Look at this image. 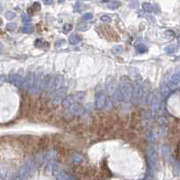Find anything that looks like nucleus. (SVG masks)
<instances>
[{"mask_svg":"<svg viewBox=\"0 0 180 180\" xmlns=\"http://www.w3.org/2000/svg\"><path fill=\"white\" fill-rule=\"evenodd\" d=\"M8 80L11 82L14 86H17V87H21L22 86L23 79L18 74H11V75H9L8 76Z\"/></svg>","mask_w":180,"mask_h":180,"instance_id":"obj_11","label":"nucleus"},{"mask_svg":"<svg viewBox=\"0 0 180 180\" xmlns=\"http://www.w3.org/2000/svg\"><path fill=\"white\" fill-rule=\"evenodd\" d=\"M162 155H163L164 159L167 160H169L171 159V156H172L171 149L168 145H165L162 147Z\"/></svg>","mask_w":180,"mask_h":180,"instance_id":"obj_16","label":"nucleus"},{"mask_svg":"<svg viewBox=\"0 0 180 180\" xmlns=\"http://www.w3.org/2000/svg\"><path fill=\"white\" fill-rule=\"evenodd\" d=\"M82 5L80 3H77L76 5H75V9L77 10V11H81L82 8H81Z\"/></svg>","mask_w":180,"mask_h":180,"instance_id":"obj_39","label":"nucleus"},{"mask_svg":"<svg viewBox=\"0 0 180 180\" xmlns=\"http://www.w3.org/2000/svg\"><path fill=\"white\" fill-rule=\"evenodd\" d=\"M142 9L145 11V12H148V13H151L153 11V6L151 4L149 3H143L142 4Z\"/></svg>","mask_w":180,"mask_h":180,"instance_id":"obj_20","label":"nucleus"},{"mask_svg":"<svg viewBox=\"0 0 180 180\" xmlns=\"http://www.w3.org/2000/svg\"><path fill=\"white\" fill-rule=\"evenodd\" d=\"M16 14L14 13V12H12V11H8L6 14V17L8 19V20H12V19H14L15 17H16Z\"/></svg>","mask_w":180,"mask_h":180,"instance_id":"obj_29","label":"nucleus"},{"mask_svg":"<svg viewBox=\"0 0 180 180\" xmlns=\"http://www.w3.org/2000/svg\"><path fill=\"white\" fill-rule=\"evenodd\" d=\"M71 29H72V25L71 24H66L65 25L63 26V31H64V33H68V32H70L71 31Z\"/></svg>","mask_w":180,"mask_h":180,"instance_id":"obj_33","label":"nucleus"},{"mask_svg":"<svg viewBox=\"0 0 180 180\" xmlns=\"http://www.w3.org/2000/svg\"><path fill=\"white\" fill-rule=\"evenodd\" d=\"M33 8H34V10H40V9H41V5H40L39 3L35 2V3L33 4Z\"/></svg>","mask_w":180,"mask_h":180,"instance_id":"obj_38","label":"nucleus"},{"mask_svg":"<svg viewBox=\"0 0 180 180\" xmlns=\"http://www.w3.org/2000/svg\"><path fill=\"white\" fill-rule=\"evenodd\" d=\"M33 80H34V74L33 73H29L24 79H23V83H22V87L25 90H30L32 89L33 86Z\"/></svg>","mask_w":180,"mask_h":180,"instance_id":"obj_9","label":"nucleus"},{"mask_svg":"<svg viewBox=\"0 0 180 180\" xmlns=\"http://www.w3.org/2000/svg\"><path fill=\"white\" fill-rule=\"evenodd\" d=\"M143 97V86L141 80H136L134 85L132 86V96L131 98L133 99L134 103H139Z\"/></svg>","mask_w":180,"mask_h":180,"instance_id":"obj_3","label":"nucleus"},{"mask_svg":"<svg viewBox=\"0 0 180 180\" xmlns=\"http://www.w3.org/2000/svg\"><path fill=\"white\" fill-rule=\"evenodd\" d=\"M136 49L140 52V53H144L148 50L147 47L144 44H137L136 45Z\"/></svg>","mask_w":180,"mask_h":180,"instance_id":"obj_25","label":"nucleus"},{"mask_svg":"<svg viewBox=\"0 0 180 180\" xmlns=\"http://www.w3.org/2000/svg\"><path fill=\"white\" fill-rule=\"evenodd\" d=\"M121 6V3L119 1H111L109 4H108V7L110 9H116L118 8L119 6Z\"/></svg>","mask_w":180,"mask_h":180,"instance_id":"obj_22","label":"nucleus"},{"mask_svg":"<svg viewBox=\"0 0 180 180\" xmlns=\"http://www.w3.org/2000/svg\"><path fill=\"white\" fill-rule=\"evenodd\" d=\"M17 25L16 23H9V24H6V29L10 32H14L17 29Z\"/></svg>","mask_w":180,"mask_h":180,"instance_id":"obj_26","label":"nucleus"},{"mask_svg":"<svg viewBox=\"0 0 180 180\" xmlns=\"http://www.w3.org/2000/svg\"><path fill=\"white\" fill-rule=\"evenodd\" d=\"M148 163L150 169H156L158 165V152L153 146H150L147 149Z\"/></svg>","mask_w":180,"mask_h":180,"instance_id":"obj_4","label":"nucleus"},{"mask_svg":"<svg viewBox=\"0 0 180 180\" xmlns=\"http://www.w3.org/2000/svg\"><path fill=\"white\" fill-rule=\"evenodd\" d=\"M62 107L64 108V109H68V108H69L72 105H73V103H74V97L73 96H68L67 97L62 100Z\"/></svg>","mask_w":180,"mask_h":180,"instance_id":"obj_15","label":"nucleus"},{"mask_svg":"<svg viewBox=\"0 0 180 180\" xmlns=\"http://www.w3.org/2000/svg\"><path fill=\"white\" fill-rule=\"evenodd\" d=\"M179 84H180V76L179 74H174L171 79H170V81H169V87L170 89H177L179 87Z\"/></svg>","mask_w":180,"mask_h":180,"instance_id":"obj_12","label":"nucleus"},{"mask_svg":"<svg viewBox=\"0 0 180 180\" xmlns=\"http://www.w3.org/2000/svg\"><path fill=\"white\" fill-rule=\"evenodd\" d=\"M101 21H103L105 23H110V22H112V18L109 16H103V17H101Z\"/></svg>","mask_w":180,"mask_h":180,"instance_id":"obj_35","label":"nucleus"},{"mask_svg":"<svg viewBox=\"0 0 180 180\" xmlns=\"http://www.w3.org/2000/svg\"><path fill=\"white\" fill-rule=\"evenodd\" d=\"M46 172L50 175V176H53V177H57L61 172V165L57 162H51L50 163L48 166H47V168H46Z\"/></svg>","mask_w":180,"mask_h":180,"instance_id":"obj_7","label":"nucleus"},{"mask_svg":"<svg viewBox=\"0 0 180 180\" xmlns=\"http://www.w3.org/2000/svg\"><path fill=\"white\" fill-rule=\"evenodd\" d=\"M63 76L61 74H57L54 77L50 78V79L49 86H48V89L50 92H54L57 91L58 89H60L62 86L63 84Z\"/></svg>","mask_w":180,"mask_h":180,"instance_id":"obj_5","label":"nucleus"},{"mask_svg":"<svg viewBox=\"0 0 180 180\" xmlns=\"http://www.w3.org/2000/svg\"><path fill=\"white\" fill-rule=\"evenodd\" d=\"M61 1H63V0H61Z\"/></svg>","mask_w":180,"mask_h":180,"instance_id":"obj_46","label":"nucleus"},{"mask_svg":"<svg viewBox=\"0 0 180 180\" xmlns=\"http://www.w3.org/2000/svg\"><path fill=\"white\" fill-rule=\"evenodd\" d=\"M43 1V3L45 4V5H50V4H52V2H53V0H42Z\"/></svg>","mask_w":180,"mask_h":180,"instance_id":"obj_41","label":"nucleus"},{"mask_svg":"<svg viewBox=\"0 0 180 180\" xmlns=\"http://www.w3.org/2000/svg\"><path fill=\"white\" fill-rule=\"evenodd\" d=\"M80 40H81V38L79 36V35H77V34H74V35H71L70 37H69V42L71 43V44H77V43H79V42H80Z\"/></svg>","mask_w":180,"mask_h":180,"instance_id":"obj_19","label":"nucleus"},{"mask_svg":"<svg viewBox=\"0 0 180 180\" xmlns=\"http://www.w3.org/2000/svg\"><path fill=\"white\" fill-rule=\"evenodd\" d=\"M35 168V161L29 160L24 165H23L19 170V180H28L30 176L33 173Z\"/></svg>","mask_w":180,"mask_h":180,"instance_id":"obj_2","label":"nucleus"},{"mask_svg":"<svg viewBox=\"0 0 180 180\" xmlns=\"http://www.w3.org/2000/svg\"><path fill=\"white\" fill-rule=\"evenodd\" d=\"M113 96H115L114 98H115V102H122V101H123V97H122L121 92H120L119 89H116V90H115V92L114 93Z\"/></svg>","mask_w":180,"mask_h":180,"instance_id":"obj_21","label":"nucleus"},{"mask_svg":"<svg viewBox=\"0 0 180 180\" xmlns=\"http://www.w3.org/2000/svg\"><path fill=\"white\" fill-rule=\"evenodd\" d=\"M102 2H105V1H109V0H101Z\"/></svg>","mask_w":180,"mask_h":180,"instance_id":"obj_45","label":"nucleus"},{"mask_svg":"<svg viewBox=\"0 0 180 180\" xmlns=\"http://www.w3.org/2000/svg\"><path fill=\"white\" fill-rule=\"evenodd\" d=\"M67 176H66L65 173H63V172H61L58 176H57V178L56 180H66L67 179Z\"/></svg>","mask_w":180,"mask_h":180,"instance_id":"obj_34","label":"nucleus"},{"mask_svg":"<svg viewBox=\"0 0 180 180\" xmlns=\"http://www.w3.org/2000/svg\"><path fill=\"white\" fill-rule=\"evenodd\" d=\"M22 31H23V33H32L33 31V25H31V24H26V25H24V26L23 27Z\"/></svg>","mask_w":180,"mask_h":180,"instance_id":"obj_23","label":"nucleus"},{"mask_svg":"<svg viewBox=\"0 0 180 180\" xmlns=\"http://www.w3.org/2000/svg\"><path fill=\"white\" fill-rule=\"evenodd\" d=\"M88 27H89V26H88V25H87L86 24H83V23H82V24H79V25L78 26V29H79V31H82V32H84V31H86V29H87Z\"/></svg>","mask_w":180,"mask_h":180,"instance_id":"obj_31","label":"nucleus"},{"mask_svg":"<svg viewBox=\"0 0 180 180\" xmlns=\"http://www.w3.org/2000/svg\"><path fill=\"white\" fill-rule=\"evenodd\" d=\"M123 47L122 46V45H116L115 46L113 49H112V51L115 53V54H118V53H121V52H123Z\"/></svg>","mask_w":180,"mask_h":180,"instance_id":"obj_27","label":"nucleus"},{"mask_svg":"<svg viewBox=\"0 0 180 180\" xmlns=\"http://www.w3.org/2000/svg\"><path fill=\"white\" fill-rule=\"evenodd\" d=\"M2 9H3V7H2V5L0 4V12H2Z\"/></svg>","mask_w":180,"mask_h":180,"instance_id":"obj_44","label":"nucleus"},{"mask_svg":"<svg viewBox=\"0 0 180 180\" xmlns=\"http://www.w3.org/2000/svg\"><path fill=\"white\" fill-rule=\"evenodd\" d=\"M42 73H38L36 76H34V80H33V86H32V93L37 94L40 92L42 89Z\"/></svg>","mask_w":180,"mask_h":180,"instance_id":"obj_8","label":"nucleus"},{"mask_svg":"<svg viewBox=\"0 0 180 180\" xmlns=\"http://www.w3.org/2000/svg\"><path fill=\"white\" fill-rule=\"evenodd\" d=\"M105 88H106V93L109 96L114 95L115 90L117 89V82H116L115 77H113V76L107 77L106 82H105Z\"/></svg>","mask_w":180,"mask_h":180,"instance_id":"obj_6","label":"nucleus"},{"mask_svg":"<svg viewBox=\"0 0 180 180\" xmlns=\"http://www.w3.org/2000/svg\"><path fill=\"white\" fill-rule=\"evenodd\" d=\"M177 50H178V47H177L176 45L171 44V45L167 46V47L165 49V50H166L167 53H175V52L177 51Z\"/></svg>","mask_w":180,"mask_h":180,"instance_id":"obj_24","label":"nucleus"},{"mask_svg":"<svg viewBox=\"0 0 180 180\" xmlns=\"http://www.w3.org/2000/svg\"><path fill=\"white\" fill-rule=\"evenodd\" d=\"M4 52V46L2 44V42H0V53H3Z\"/></svg>","mask_w":180,"mask_h":180,"instance_id":"obj_42","label":"nucleus"},{"mask_svg":"<svg viewBox=\"0 0 180 180\" xmlns=\"http://www.w3.org/2000/svg\"><path fill=\"white\" fill-rule=\"evenodd\" d=\"M160 91H161V94L163 95V97H168L171 93V89H170V87L167 84H164L163 86H161Z\"/></svg>","mask_w":180,"mask_h":180,"instance_id":"obj_17","label":"nucleus"},{"mask_svg":"<svg viewBox=\"0 0 180 180\" xmlns=\"http://www.w3.org/2000/svg\"><path fill=\"white\" fill-rule=\"evenodd\" d=\"M22 21H23L24 23H25V24H28V23H30V22L32 21V19H31L30 16H28V15H23V17H22Z\"/></svg>","mask_w":180,"mask_h":180,"instance_id":"obj_30","label":"nucleus"},{"mask_svg":"<svg viewBox=\"0 0 180 180\" xmlns=\"http://www.w3.org/2000/svg\"><path fill=\"white\" fill-rule=\"evenodd\" d=\"M50 79V77L49 75H47V76H45L44 78H42V89H46V88H48Z\"/></svg>","mask_w":180,"mask_h":180,"instance_id":"obj_18","label":"nucleus"},{"mask_svg":"<svg viewBox=\"0 0 180 180\" xmlns=\"http://www.w3.org/2000/svg\"><path fill=\"white\" fill-rule=\"evenodd\" d=\"M66 180H77V179H76V178H75V177L71 176V177H68Z\"/></svg>","mask_w":180,"mask_h":180,"instance_id":"obj_43","label":"nucleus"},{"mask_svg":"<svg viewBox=\"0 0 180 180\" xmlns=\"http://www.w3.org/2000/svg\"><path fill=\"white\" fill-rule=\"evenodd\" d=\"M119 90L121 92V95L123 97V101H130L132 96V86L128 78L123 77L121 79Z\"/></svg>","mask_w":180,"mask_h":180,"instance_id":"obj_1","label":"nucleus"},{"mask_svg":"<svg viewBox=\"0 0 180 180\" xmlns=\"http://www.w3.org/2000/svg\"><path fill=\"white\" fill-rule=\"evenodd\" d=\"M77 97H78V99L79 100H82V99L85 97V93L84 92H79L78 94H77Z\"/></svg>","mask_w":180,"mask_h":180,"instance_id":"obj_37","label":"nucleus"},{"mask_svg":"<svg viewBox=\"0 0 180 180\" xmlns=\"http://www.w3.org/2000/svg\"><path fill=\"white\" fill-rule=\"evenodd\" d=\"M153 97H154V93H152V92L149 93V95H148L147 97H146V102H147L148 105H151L152 104Z\"/></svg>","mask_w":180,"mask_h":180,"instance_id":"obj_28","label":"nucleus"},{"mask_svg":"<svg viewBox=\"0 0 180 180\" xmlns=\"http://www.w3.org/2000/svg\"><path fill=\"white\" fill-rule=\"evenodd\" d=\"M6 81V76L5 75H0V85H2Z\"/></svg>","mask_w":180,"mask_h":180,"instance_id":"obj_40","label":"nucleus"},{"mask_svg":"<svg viewBox=\"0 0 180 180\" xmlns=\"http://www.w3.org/2000/svg\"><path fill=\"white\" fill-rule=\"evenodd\" d=\"M66 93H67V90H66V88H64V87H61L60 89H58L53 102H54L56 105H57V104H60L61 101V99L63 98L66 96Z\"/></svg>","mask_w":180,"mask_h":180,"instance_id":"obj_13","label":"nucleus"},{"mask_svg":"<svg viewBox=\"0 0 180 180\" xmlns=\"http://www.w3.org/2000/svg\"><path fill=\"white\" fill-rule=\"evenodd\" d=\"M157 121H158V123H160V124H166L167 123V119L165 117H163V116H159L157 118Z\"/></svg>","mask_w":180,"mask_h":180,"instance_id":"obj_32","label":"nucleus"},{"mask_svg":"<svg viewBox=\"0 0 180 180\" xmlns=\"http://www.w3.org/2000/svg\"><path fill=\"white\" fill-rule=\"evenodd\" d=\"M69 111L72 115H81L84 112V108L79 104H73L69 107Z\"/></svg>","mask_w":180,"mask_h":180,"instance_id":"obj_14","label":"nucleus"},{"mask_svg":"<svg viewBox=\"0 0 180 180\" xmlns=\"http://www.w3.org/2000/svg\"><path fill=\"white\" fill-rule=\"evenodd\" d=\"M105 102H106V97L105 96L104 93H98L97 95V97H96V107L97 109H103L105 107Z\"/></svg>","mask_w":180,"mask_h":180,"instance_id":"obj_10","label":"nucleus"},{"mask_svg":"<svg viewBox=\"0 0 180 180\" xmlns=\"http://www.w3.org/2000/svg\"><path fill=\"white\" fill-rule=\"evenodd\" d=\"M93 18V15L91 14V13H86V14H84L83 15V19L84 20H91Z\"/></svg>","mask_w":180,"mask_h":180,"instance_id":"obj_36","label":"nucleus"}]
</instances>
